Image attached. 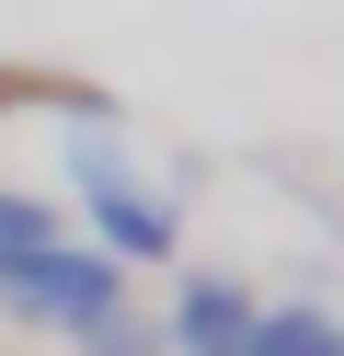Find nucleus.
I'll use <instances>...</instances> for the list:
<instances>
[{"label": "nucleus", "mask_w": 344, "mask_h": 356, "mask_svg": "<svg viewBox=\"0 0 344 356\" xmlns=\"http://www.w3.org/2000/svg\"><path fill=\"white\" fill-rule=\"evenodd\" d=\"M0 310L46 333H92L104 310H126V264L81 253L46 195H0Z\"/></svg>", "instance_id": "obj_1"}, {"label": "nucleus", "mask_w": 344, "mask_h": 356, "mask_svg": "<svg viewBox=\"0 0 344 356\" xmlns=\"http://www.w3.org/2000/svg\"><path fill=\"white\" fill-rule=\"evenodd\" d=\"M241 356H344V322L333 310H252V345Z\"/></svg>", "instance_id": "obj_4"}, {"label": "nucleus", "mask_w": 344, "mask_h": 356, "mask_svg": "<svg viewBox=\"0 0 344 356\" xmlns=\"http://www.w3.org/2000/svg\"><path fill=\"white\" fill-rule=\"evenodd\" d=\"M161 345H172V356H241V345H252V287H241V276H183Z\"/></svg>", "instance_id": "obj_3"}, {"label": "nucleus", "mask_w": 344, "mask_h": 356, "mask_svg": "<svg viewBox=\"0 0 344 356\" xmlns=\"http://www.w3.org/2000/svg\"><path fill=\"white\" fill-rule=\"evenodd\" d=\"M69 184L92 195V230H104L115 264H161V253H172L183 218H172V195L126 161V138H69Z\"/></svg>", "instance_id": "obj_2"}]
</instances>
